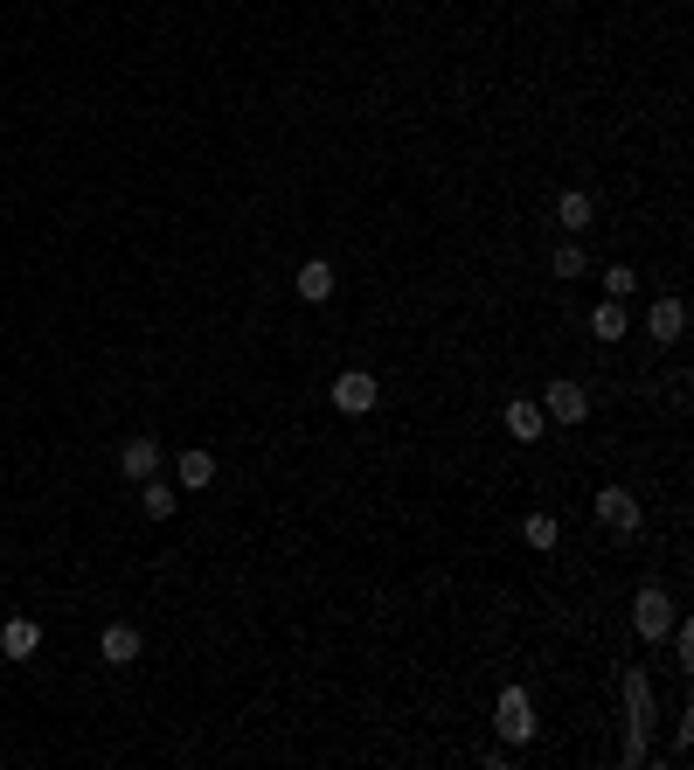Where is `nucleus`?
I'll return each mask as SVG.
<instances>
[{
	"instance_id": "f257e3e1",
	"label": "nucleus",
	"mask_w": 694,
	"mask_h": 770,
	"mask_svg": "<svg viewBox=\"0 0 694 770\" xmlns=\"http://www.w3.org/2000/svg\"><path fill=\"white\" fill-rule=\"evenodd\" d=\"M618 694H625V763H646L653 757V681H646V667H625Z\"/></svg>"
},
{
	"instance_id": "f03ea898",
	"label": "nucleus",
	"mask_w": 694,
	"mask_h": 770,
	"mask_svg": "<svg viewBox=\"0 0 694 770\" xmlns=\"http://www.w3.org/2000/svg\"><path fill=\"white\" fill-rule=\"evenodd\" d=\"M494 729H500V743H508V749H521V743L535 736V701H528V687H500Z\"/></svg>"
},
{
	"instance_id": "7ed1b4c3",
	"label": "nucleus",
	"mask_w": 694,
	"mask_h": 770,
	"mask_svg": "<svg viewBox=\"0 0 694 770\" xmlns=\"http://www.w3.org/2000/svg\"><path fill=\"white\" fill-rule=\"evenodd\" d=\"M632 632H640L646 646H653V638H667V632H673V597H667L660 584H646L640 597H632Z\"/></svg>"
},
{
	"instance_id": "20e7f679",
	"label": "nucleus",
	"mask_w": 694,
	"mask_h": 770,
	"mask_svg": "<svg viewBox=\"0 0 694 770\" xmlns=\"http://www.w3.org/2000/svg\"><path fill=\"white\" fill-rule=\"evenodd\" d=\"M375 396H382V389H375V375H368V368H348V375H333V410H348V417H368V410H375Z\"/></svg>"
},
{
	"instance_id": "39448f33",
	"label": "nucleus",
	"mask_w": 694,
	"mask_h": 770,
	"mask_svg": "<svg viewBox=\"0 0 694 770\" xmlns=\"http://www.w3.org/2000/svg\"><path fill=\"white\" fill-rule=\"evenodd\" d=\"M597 521H605L611 535L640 528V500H632V486H597Z\"/></svg>"
},
{
	"instance_id": "423d86ee",
	"label": "nucleus",
	"mask_w": 694,
	"mask_h": 770,
	"mask_svg": "<svg viewBox=\"0 0 694 770\" xmlns=\"http://www.w3.org/2000/svg\"><path fill=\"white\" fill-rule=\"evenodd\" d=\"M541 417H556V424H584V417H590L584 382H549V389H541Z\"/></svg>"
},
{
	"instance_id": "0eeeda50",
	"label": "nucleus",
	"mask_w": 694,
	"mask_h": 770,
	"mask_svg": "<svg viewBox=\"0 0 694 770\" xmlns=\"http://www.w3.org/2000/svg\"><path fill=\"white\" fill-rule=\"evenodd\" d=\"M646 333H653L660 347H673V341L687 333V306H681V298H653V313H646Z\"/></svg>"
},
{
	"instance_id": "6e6552de",
	"label": "nucleus",
	"mask_w": 694,
	"mask_h": 770,
	"mask_svg": "<svg viewBox=\"0 0 694 770\" xmlns=\"http://www.w3.org/2000/svg\"><path fill=\"white\" fill-rule=\"evenodd\" d=\"M139 646H146V638H139V625H105V632H98V652H105V667H133V660H139Z\"/></svg>"
},
{
	"instance_id": "1a4fd4ad",
	"label": "nucleus",
	"mask_w": 694,
	"mask_h": 770,
	"mask_svg": "<svg viewBox=\"0 0 694 770\" xmlns=\"http://www.w3.org/2000/svg\"><path fill=\"white\" fill-rule=\"evenodd\" d=\"M216 479V452H202V444H187V452L174 459V486L181 493H202V486Z\"/></svg>"
},
{
	"instance_id": "9d476101",
	"label": "nucleus",
	"mask_w": 694,
	"mask_h": 770,
	"mask_svg": "<svg viewBox=\"0 0 694 770\" xmlns=\"http://www.w3.org/2000/svg\"><path fill=\"white\" fill-rule=\"evenodd\" d=\"M0 652H8V660H35V652H42V625H35V618H8V625H0Z\"/></svg>"
},
{
	"instance_id": "9b49d317",
	"label": "nucleus",
	"mask_w": 694,
	"mask_h": 770,
	"mask_svg": "<svg viewBox=\"0 0 694 770\" xmlns=\"http://www.w3.org/2000/svg\"><path fill=\"white\" fill-rule=\"evenodd\" d=\"M292 285H299V298H306V306H327L341 278H333V265H327V257H313V265H299V278H292Z\"/></svg>"
},
{
	"instance_id": "f8f14e48",
	"label": "nucleus",
	"mask_w": 694,
	"mask_h": 770,
	"mask_svg": "<svg viewBox=\"0 0 694 770\" xmlns=\"http://www.w3.org/2000/svg\"><path fill=\"white\" fill-rule=\"evenodd\" d=\"M119 473H125V479H154V473H160V444H154V438H125V444H119Z\"/></svg>"
},
{
	"instance_id": "ddd939ff",
	"label": "nucleus",
	"mask_w": 694,
	"mask_h": 770,
	"mask_svg": "<svg viewBox=\"0 0 694 770\" xmlns=\"http://www.w3.org/2000/svg\"><path fill=\"white\" fill-rule=\"evenodd\" d=\"M500 424H508L514 444H535V438H541V403L521 396V403H508V417H500Z\"/></svg>"
},
{
	"instance_id": "4468645a",
	"label": "nucleus",
	"mask_w": 694,
	"mask_h": 770,
	"mask_svg": "<svg viewBox=\"0 0 694 770\" xmlns=\"http://www.w3.org/2000/svg\"><path fill=\"white\" fill-rule=\"evenodd\" d=\"M556 222H562L570 236H576V230H590V222H597V201L584 195V187H570V195L556 201Z\"/></svg>"
},
{
	"instance_id": "2eb2a0df",
	"label": "nucleus",
	"mask_w": 694,
	"mask_h": 770,
	"mask_svg": "<svg viewBox=\"0 0 694 770\" xmlns=\"http://www.w3.org/2000/svg\"><path fill=\"white\" fill-rule=\"evenodd\" d=\"M146 493H139V506H146V521H174V506H181V486H160V473L154 479H139Z\"/></svg>"
},
{
	"instance_id": "dca6fc26",
	"label": "nucleus",
	"mask_w": 694,
	"mask_h": 770,
	"mask_svg": "<svg viewBox=\"0 0 694 770\" xmlns=\"http://www.w3.org/2000/svg\"><path fill=\"white\" fill-rule=\"evenodd\" d=\"M590 333H597V341H625V298H597Z\"/></svg>"
},
{
	"instance_id": "f3484780",
	"label": "nucleus",
	"mask_w": 694,
	"mask_h": 770,
	"mask_svg": "<svg viewBox=\"0 0 694 770\" xmlns=\"http://www.w3.org/2000/svg\"><path fill=\"white\" fill-rule=\"evenodd\" d=\"M521 535H528V549H541V555H549L556 541H562V528H556V514H528V521H521Z\"/></svg>"
},
{
	"instance_id": "a211bd4d",
	"label": "nucleus",
	"mask_w": 694,
	"mask_h": 770,
	"mask_svg": "<svg viewBox=\"0 0 694 770\" xmlns=\"http://www.w3.org/2000/svg\"><path fill=\"white\" fill-rule=\"evenodd\" d=\"M549 271H556V278H584V271H590V257H584V250H576V243H556V257H549Z\"/></svg>"
},
{
	"instance_id": "6ab92c4d",
	"label": "nucleus",
	"mask_w": 694,
	"mask_h": 770,
	"mask_svg": "<svg viewBox=\"0 0 694 770\" xmlns=\"http://www.w3.org/2000/svg\"><path fill=\"white\" fill-rule=\"evenodd\" d=\"M632 292H640V271H632V265H611V271H605V298H632Z\"/></svg>"
}]
</instances>
